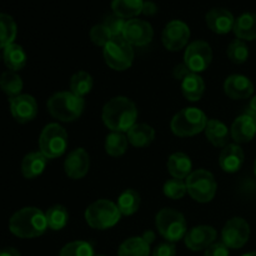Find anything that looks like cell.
<instances>
[{"label": "cell", "instance_id": "cell-51", "mask_svg": "<svg viewBox=\"0 0 256 256\" xmlns=\"http://www.w3.org/2000/svg\"><path fill=\"white\" fill-rule=\"evenodd\" d=\"M255 122H256V116H255Z\"/></svg>", "mask_w": 256, "mask_h": 256}, {"label": "cell", "instance_id": "cell-38", "mask_svg": "<svg viewBox=\"0 0 256 256\" xmlns=\"http://www.w3.org/2000/svg\"><path fill=\"white\" fill-rule=\"evenodd\" d=\"M186 192V184H185L184 180L182 179H174V178H172V179L168 180L164 184V194L165 196H168L169 199H182Z\"/></svg>", "mask_w": 256, "mask_h": 256}, {"label": "cell", "instance_id": "cell-3", "mask_svg": "<svg viewBox=\"0 0 256 256\" xmlns=\"http://www.w3.org/2000/svg\"><path fill=\"white\" fill-rule=\"evenodd\" d=\"M46 106L52 118L59 122H70L82 116L85 102L84 98L76 96L72 92H60L50 96Z\"/></svg>", "mask_w": 256, "mask_h": 256}, {"label": "cell", "instance_id": "cell-14", "mask_svg": "<svg viewBox=\"0 0 256 256\" xmlns=\"http://www.w3.org/2000/svg\"><path fill=\"white\" fill-rule=\"evenodd\" d=\"M9 104L12 118L20 124L32 122L38 115V102L32 95L20 94L15 98H10Z\"/></svg>", "mask_w": 256, "mask_h": 256}, {"label": "cell", "instance_id": "cell-33", "mask_svg": "<svg viewBox=\"0 0 256 256\" xmlns=\"http://www.w3.org/2000/svg\"><path fill=\"white\" fill-rule=\"evenodd\" d=\"M45 216H46L48 228L54 232L64 229L69 222V212L62 205H54V206L49 208L45 212Z\"/></svg>", "mask_w": 256, "mask_h": 256}, {"label": "cell", "instance_id": "cell-5", "mask_svg": "<svg viewBox=\"0 0 256 256\" xmlns=\"http://www.w3.org/2000/svg\"><path fill=\"white\" fill-rule=\"evenodd\" d=\"M208 120L205 112L198 108H185L174 115L170 128L176 136H194L205 130Z\"/></svg>", "mask_w": 256, "mask_h": 256}, {"label": "cell", "instance_id": "cell-9", "mask_svg": "<svg viewBox=\"0 0 256 256\" xmlns=\"http://www.w3.org/2000/svg\"><path fill=\"white\" fill-rule=\"evenodd\" d=\"M39 148L48 159L62 156L68 148L66 130L56 122L48 124L40 134Z\"/></svg>", "mask_w": 256, "mask_h": 256}, {"label": "cell", "instance_id": "cell-37", "mask_svg": "<svg viewBox=\"0 0 256 256\" xmlns=\"http://www.w3.org/2000/svg\"><path fill=\"white\" fill-rule=\"evenodd\" d=\"M226 55L234 64H242L249 58V48L245 44L244 40L236 39L229 44L226 49Z\"/></svg>", "mask_w": 256, "mask_h": 256}, {"label": "cell", "instance_id": "cell-40", "mask_svg": "<svg viewBox=\"0 0 256 256\" xmlns=\"http://www.w3.org/2000/svg\"><path fill=\"white\" fill-rule=\"evenodd\" d=\"M126 20L122 19V18L118 16V15L112 14L109 16L105 18V22L102 24L106 26V29L109 30L112 36H122V32H124V26Z\"/></svg>", "mask_w": 256, "mask_h": 256}, {"label": "cell", "instance_id": "cell-13", "mask_svg": "<svg viewBox=\"0 0 256 256\" xmlns=\"http://www.w3.org/2000/svg\"><path fill=\"white\" fill-rule=\"evenodd\" d=\"M122 38L132 46H144L152 42L154 30L148 22L142 19L126 20L122 32Z\"/></svg>", "mask_w": 256, "mask_h": 256}, {"label": "cell", "instance_id": "cell-11", "mask_svg": "<svg viewBox=\"0 0 256 256\" xmlns=\"http://www.w3.org/2000/svg\"><path fill=\"white\" fill-rule=\"evenodd\" d=\"M250 238V226L242 218H232L225 224L222 232V242L229 249H240Z\"/></svg>", "mask_w": 256, "mask_h": 256}, {"label": "cell", "instance_id": "cell-46", "mask_svg": "<svg viewBox=\"0 0 256 256\" xmlns=\"http://www.w3.org/2000/svg\"><path fill=\"white\" fill-rule=\"evenodd\" d=\"M0 256H20V252L14 248H5L0 250Z\"/></svg>", "mask_w": 256, "mask_h": 256}, {"label": "cell", "instance_id": "cell-35", "mask_svg": "<svg viewBox=\"0 0 256 256\" xmlns=\"http://www.w3.org/2000/svg\"><path fill=\"white\" fill-rule=\"evenodd\" d=\"M92 76L86 72H78L70 79V92L76 96L84 98L92 89Z\"/></svg>", "mask_w": 256, "mask_h": 256}, {"label": "cell", "instance_id": "cell-1", "mask_svg": "<svg viewBox=\"0 0 256 256\" xmlns=\"http://www.w3.org/2000/svg\"><path fill=\"white\" fill-rule=\"evenodd\" d=\"M102 122L105 126L115 132H128L136 124V105L125 96H115L102 108Z\"/></svg>", "mask_w": 256, "mask_h": 256}, {"label": "cell", "instance_id": "cell-34", "mask_svg": "<svg viewBox=\"0 0 256 256\" xmlns=\"http://www.w3.org/2000/svg\"><path fill=\"white\" fill-rule=\"evenodd\" d=\"M22 80L15 72H4L0 75V89L9 98H15L20 95L22 90Z\"/></svg>", "mask_w": 256, "mask_h": 256}, {"label": "cell", "instance_id": "cell-39", "mask_svg": "<svg viewBox=\"0 0 256 256\" xmlns=\"http://www.w3.org/2000/svg\"><path fill=\"white\" fill-rule=\"evenodd\" d=\"M89 35H90V39H92V42H94L95 45H98V46H102V48H104L112 38V34H110V32L106 29V26H105L104 24L94 25V26L92 28V30H90Z\"/></svg>", "mask_w": 256, "mask_h": 256}, {"label": "cell", "instance_id": "cell-21", "mask_svg": "<svg viewBox=\"0 0 256 256\" xmlns=\"http://www.w3.org/2000/svg\"><path fill=\"white\" fill-rule=\"evenodd\" d=\"M48 158L42 152H29L22 162V174L25 179H34L44 172Z\"/></svg>", "mask_w": 256, "mask_h": 256}, {"label": "cell", "instance_id": "cell-36", "mask_svg": "<svg viewBox=\"0 0 256 256\" xmlns=\"http://www.w3.org/2000/svg\"><path fill=\"white\" fill-rule=\"evenodd\" d=\"M59 256H95L94 248L90 242L76 240L65 245L60 250Z\"/></svg>", "mask_w": 256, "mask_h": 256}, {"label": "cell", "instance_id": "cell-29", "mask_svg": "<svg viewBox=\"0 0 256 256\" xmlns=\"http://www.w3.org/2000/svg\"><path fill=\"white\" fill-rule=\"evenodd\" d=\"M4 62L12 72H19L26 65V54L20 45H8L4 49Z\"/></svg>", "mask_w": 256, "mask_h": 256}, {"label": "cell", "instance_id": "cell-12", "mask_svg": "<svg viewBox=\"0 0 256 256\" xmlns=\"http://www.w3.org/2000/svg\"><path fill=\"white\" fill-rule=\"evenodd\" d=\"M190 39V29L186 22L182 20H172L165 25L162 40L164 46L170 52H179Z\"/></svg>", "mask_w": 256, "mask_h": 256}, {"label": "cell", "instance_id": "cell-22", "mask_svg": "<svg viewBox=\"0 0 256 256\" xmlns=\"http://www.w3.org/2000/svg\"><path fill=\"white\" fill-rule=\"evenodd\" d=\"M168 172L174 179H186L192 174V160L184 152H174L168 159Z\"/></svg>", "mask_w": 256, "mask_h": 256}, {"label": "cell", "instance_id": "cell-48", "mask_svg": "<svg viewBox=\"0 0 256 256\" xmlns=\"http://www.w3.org/2000/svg\"><path fill=\"white\" fill-rule=\"evenodd\" d=\"M242 256H256V252H248V254L242 255Z\"/></svg>", "mask_w": 256, "mask_h": 256}, {"label": "cell", "instance_id": "cell-17", "mask_svg": "<svg viewBox=\"0 0 256 256\" xmlns=\"http://www.w3.org/2000/svg\"><path fill=\"white\" fill-rule=\"evenodd\" d=\"M225 94L234 100L248 99L254 94V84L245 75L234 74L226 78L224 82Z\"/></svg>", "mask_w": 256, "mask_h": 256}, {"label": "cell", "instance_id": "cell-31", "mask_svg": "<svg viewBox=\"0 0 256 256\" xmlns=\"http://www.w3.org/2000/svg\"><path fill=\"white\" fill-rule=\"evenodd\" d=\"M16 22L10 15L0 12V49L12 44L16 38Z\"/></svg>", "mask_w": 256, "mask_h": 256}, {"label": "cell", "instance_id": "cell-32", "mask_svg": "<svg viewBox=\"0 0 256 256\" xmlns=\"http://www.w3.org/2000/svg\"><path fill=\"white\" fill-rule=\"evenodd\" d=\"M128 144H129V140H128V136H125L124 132H112L105 140V152L110 156L119 158L125 154Z\"/></svg>", "mask_w": 256, "mask_h": 256}, {"label": "cell", "instance_id": "cell-43", "mask_svg": "<svg viewBox=\"0 0 256 256\" xmlns=\"http://www.w3.org/2000/svg\"><path fill=\"white\" fill-rule=\"evenodd\" d=\"M192 70L189 69V68L186 66V65L185 64H179V65H176V66H175V69H174V72H172V74H174V78L176 80H184L185 78L188 76V75H190L192 74Z\"/></svg>", "mask_w": 256, "mask_h": 256}, {"label": "cell", "instance_id": "cell-18", "mask_svg": "<svg viewBox=\"0 0 256 256\" xmlns=\"http://www.w3.org/2000/svg\"><path fill=\"white\" fill-rule=\"evenodd\" d=\"M208 28L216 34H228L234 29L235 18L232 12L224 8H214L206 12L205 16Z\"/></svg>", "mask_w": 256, "mask_h": 256}, {"label": "cell", "instance_id": "cell-10", "mask_svg": "<svg viewBox=\"0 0 256 256\" xmlns=\"http://www.w3.org/2000/svg\"><path fill=\"white\" fill-rule=\"evenodd\" d=\"M212 60V46L204 40H196L189 44L184 54V64L192 72H202Z\"/></svg>", "mask_w": 256, "mask_h": 256}, {"label": "cell", "instance_id": "cell-28", "mask_svg": "<svg viewBox=\"0 0 256 256\" xmlns=\"http://www.w3.org/2000/svg\"><path fill=\"white\" fill-rule=\"evenodd\" d=\"M150 244L142 236H132L122 242L118 249V256H149Z\"/></svg>", "mask_w": 256, "mask_h": 256}, {"label": "cell", "instance_id": "cell-2", "mask_svg": "<svg viewBox=\"0 0 256 256\" xmlns=\"http://www.w3.org/2000/svg\"><path fill=\"white\" fill-rule=\"evenodd\" d=\"M46 229V216L38 208H22L18 210L9 220L10 232L22 239L38 238L44 234Z\"/></svg>", "mask_w": 256, "mask_h": 256}, {"label": "cell", "instance_id": "cell-41", "mask_svg": "<svg viewBox=\"0 0 256 256\" xmlns=\"http://www.w3.org/2000/svg\"><path fill=\"white\" fill-rule=\"evenodd\" d=\"M176 255V246L174 242H162L159 244L152 252V256H175Z\"/></svg>", "mask_w": 256, "mask_h": 256}, {"label": "cell", "instance_id": "cell-7", "mask_svg": "<svg viewBox=\"0 0 256 256\" xmlns=\"http://www.w3.org/2000/svg\"><path fill=\"white\" fill-rule=\"evenodd\" d=\"M104 60L109 68L116 72L129 69L134 62V49L122 36H114L110 39L102 50Z\"/></svg>", "mask_w": 256, "mask_h": 256}, {"label": "cell", "instance_id": "cell-50", "mask_svg": "<svg viewBox=\"0 0 256 256\" xmlns=\"http://www.w3.org/2000/svg\"><path fill=\"white\" fill-rule=\"evenodd\" d=\"M96 256H105V255H96Z\"/></svg>", "mask_w": 256, "mask_h": 256}, {"label": "cell", "instance_id": "cell-8", "mask_svg": "<svg viewBox=\"0 0 256 256\" xmlns=\"http://www.w3.org/2000/svg\"><path fill=\"white\" fill-rule=\"evenodd\" d=\"M186 190L190 196L199 202H209L216 194V180L214 175L204 169L192 172L185 179Z\"/></svg>", "mask_w": 256, "mask_h": 256}, {"label": "cell", "instance_id": "cell-20", "mask_svg": "<svg viewBox=\"0 0 256 256\" xmlns=\"http://www.w3.org/2000/svg\"><path fill=\"white\" fill-rule=\"evenodd\" d=\"M244 160L245 155L240 145L228 144L220 152L219 164L225 172H236L242 169Z\"/></svg>", "mask_w": 256, "mask_h": 256}, {"label": "cell", "instance_id": "cell-4", "mask_svg": "<svg viewBox=\"0 0 256 256\" xmlns=\"http://www.w3.org/2000/svg\"><path fill=\"white\" fill-rule=\"evenodd\" d=\"M122 214L116 204L106 199H100L90 204L85 210V220L92 229L106 230L119 222Z\"/></svg>", "mask_w": 256, "mask_h": 256}, {"label": "cell", "instance_id": "cell-6", "mask_svg": "<svg viewBox=\"0 0 256 256\" xmlns=\"http://www.w3.org/2000/svg\"><path fill=\"white\" fill-rule=\"evenodd\" d=\"M155 225L158 232L169 242H176L184 239L188 232L186 220L182 212L165 208L156 214Z\"/></svg>", "mask_w": 256, "mask_h": 256}, {"label": "cell", "instance_id": "cell-26", "mask_svg": "<svg viewBox=\"0 0 256 256\" xmlns=\"http://www.w3.org/2000/svg\"><path fill=\"white\" fill-rule=\"evenodd\" d=\"M182 95L189 102H199L205 92V82L196 72H192L182 82Z\"/></svg>", "mask_w": 256, "mask_h": 256}, {"label": "cell", "instance_id": "cell-25", "mask_svg": "<svg viewBox=\"0 0 256 256\" xmlns=\"http://www.w3.org/2000/svg\"><path fill=\"white\" fill-rule=\"evenodd\" d=\"M234 32L240 40L256 39V12H244L235 19Z\"/></svg>", "mask_w": 256, "mask_h": 256}, {"label": "cell", "instance_id": "cell-24", "mask_svg": "<svg viewBox=\"0 0 256 256\" xmlns=\"http://www.w3.org/2000/svg\"><path fill=\"white\" fill-rule=\"evenodd\" d=\"M205 135L206 139L212 142L214 146L224 148L229 144L230 132L226 125L218 119L208 120L206 128H205Z\"/></svg>", "mask_w": 256, "mask_h": 256}, {"label": "cell", "instance_id": "cell-44", "mask_svg": "<svg viewBox=\"0 0 256 256\" xmlns=\"http://www.w3.org/2000/svg\"><path fill=\"white\" fill-rule=\"evenodd\" d=\"M158 10H159V8H158V5L154 2H152V0L144 2V5H142V14L144 15L152 16V15L156 14Z\"/></svg>", "mask_w": 256, "mask_h": 256}, {"label": "cell", "instance_id": "cell-27", "mask_svg": "<svg viewBox=\"0 0 256 256\" xmlns=\"http://www.w3.org/2000/svg\"><path fill=\"white\" fill-rule=\"evenodd\" d=\"M144 0H112V9L115 15L122 19H135L142 12Z\"/></svg>", "mask_w": 256, "mask_h": 256}, {"label": "cell", "instance_id": "cell-23", "mask_svg": "<svg viewBox=\"0 0 256 256\" xmlns=\"http://www.w3.org/2000/svg\"><path fill=\"white\" fill-rule=\"evenodd\" d=\"M128 140L135 148H146L154 142L155 130L148 124H135L132 125L126 132Z\"/></svg>", "mask_w": 256, "mask_h": 256}, {"label": "cell", "instance_id": "cell-30", "mask_svg": "<svg viewBox=\"0 0 256 256\" xmlns=\"http://www.w3.org/2000/svg\"><path fill=\"white\" fill-rule=\"evenodd\" d=\"M116 205L122 215L129 216L135 214L140 208V194L134 189H126L120 194Z\"/></svg>", "mask_w": 256, "mask_h": 256}, {"label": "cell", "instance_id": "cell-45", "mask_svg": "<svg viewBox=\"0 0 256 256\" xmlns=\"http://www.w3.org/2000/svg\"><path fill=\"white\" fill-rule=\"evenodd\" d=\"M244 114L250 115V116H252V118L256 116V95L252 98V100H250L249 104H248L246 110H245Z\"/></svg>", "mask_w": 256, "mask_h": 256}, {"label": "cell", "instance_id": "cell-16", "mask_svg": "<svg viewBox=\"0 0 256 256\" xmlns=\"http://www.w3.org/2000/svg\"><path fill=\"white\" fill-rule=\"evenodd\" d=\"M215 239H216V230L209 225H199L192 228L184 238L185 245L192 252L206 250L210 245L214 244Z\"/></svg>", "mask_w": 256, "mask_h": 256}, {"label": "cell", "instance_id": "cell-19", "mask_svg": "<svg viewBox=\"0 0 256 256\" xmlns=\"http://www.w3.org/2000/svg\"><path fill=\"white\" fill-rule=\"evenodd\" d=\"M256 135L255 118L242 114L234 120L230 129V136L236 144L252 142Z\"/></svg>", "mask_w": 256, "mask_h": 256}, {"label": "cell", "instance_id": "cell-42", "mask_svg": "<svg viewBox=\"0 0 256 256\" xmlns=\"http://www.w3.org/2000/svg\"><path fill=\"white\" fill-rule=\"evenodd\" d=\"M204 256H229V248L224 242H214L205 250Z\"/></svg>", "mask_w": 256, "mask_h": 256}, {"label": "cell", "instance_id": "cell-15", "mask_svg": "<svg viewBox=\"0 0 256 256\" xmlns=\"http://www.w3.org/2000/svg\"><path fill=\"white\" fill-rule=\"evenodd\" d=\"M90 169V156L82 148H76L69 152L64 162L65 174L72 180L82 179Z\"/></svg>", "mask_w": 256, "mask_h": 256}, {"label": "cell", "instance_id": "cell-47", "mask_svg": "<svg viewBox=\"0 0 256 256\" xmlns=\"http://www.w3.org/2000/svg\"><path fill=\"white\" fill-rule=\"evenodd\" d=\"M142 239L152 245V242L155 240V234L152 232V230H149V232H145L144 235H142Z\"/></svg>", "mask_w": 256, "mask_h": 256}, {"label": "cell", "instance_id": "cell-49", "mask_svg": "<svg viewBox=\"0 0 256 256\" xmlns=\"http://www.w3.org/2000/svg\"><path fill=\"white\" fill-rule=\"evenodd\" d=\"M254 172H255V175H256V160H255V164H254Z\"/></svg>", "mask_w": 256, "mask_h": 256}]
</instances>
